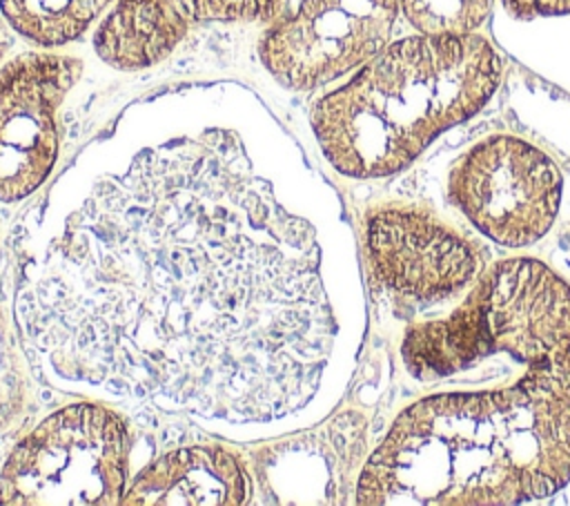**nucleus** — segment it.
I'll return each mask as SVG.
<instances>
[{
	"instance_id": "nucleus-6",
	"label": "nucleus",
	"mask_w": 570,
	"mask_h": 506,
	"mask_svg": "<svg viewBox=\"0 0 570 506\" xmlns=\"http://www.w3.org/2000/svg\"><path fill=\"white\" fill-rule=\"evenodd\" d=\"M448 194L485 236L523 247L550 230L561 201V174L534 145L517 136H490L456 160Z\"/></svg>"
},
{
	"instance_id": "nucleus-11",
	"label": "nucleus",
	"mask_w": 570,
	"mask_h": 506,
	"mask_svg": "<svg viewBox=\"0 0 570 506\" xmlns=\"http://www.w3.org/2000/svg\"><path fill=\"white\" fill-rule=\"evenodd\" d=\"M187 27L178 0H116L94 33V49L116 69H145L167 58Z\"/></svg>"
},
{
	"instance_id": "nucleus-7",
	"label": "nucleus",
	"mask_w": 570,
	"mask_h": 506,
	"mask_svg": "<svg viewBox=\"0 0 570 506\" xmlns=\"http://www.w3.org/2000/svg\"><path fill=\"white\" fill-rule=\"evenodd\" d=\"M399 0H298L258 42L265 69L289 89L321 87L379 53Z\"/></svg>"
},
{
	"instance_id": "nucleus-13",
	"label": "nucleus",
	"mask_w": 570,
	"mask_h": 506,
	"mask_svg": "<svg viewBox=\"0 0 570 506\" xmlns=\"http://www.w3.org/2000/svg\"><path fill=\"white\" fill-rule=\"evenodd\" d=\"M494 0H399V11L423 36L474 33L492 11Z\"/></svg>"
},
{
	"instance_id": "nucleus-16",
	"label": "nucleus",
	"mask_w": 570,
	"mask_h": 506,
	"mask_svg": "<svg viewBox=\"0 0 570 506\" xmlns=\"http://www.w3.org/2000/svg\"><path fill=\"white\" fill-rule=\"evenodd\" d=\"M11 45H13L11 25H9V20H7L4 16H0V62H2V58L7 56V51L11 49Z\"/></svg>"
},
{
	"instance_id": "nucleus-2",
	"label": "nucleus",
	"mask_w": 570,
	"mask_h": 506,
	"mask_svg": "<svg viewBox=\"0 0 570 506\" xmlns=\"http://www.w3.org/2000/svg\"><path fill=\"white\" fill-rule=\"evenodd\" d=\"M570 481V379L528 368L514 386L425 397L365 461L367 506H481L552 495Z\"/></svg>"
},
{
	"instance_id": "nucleus-4",
	"label": "nucleus",
	"mask_w": 570,
	"mask_h": 506,
	"mask_svg": "<svg viewBox=\"0 0 570 506\" xmlns=\"http://www.w3.org/2000/svg\"><path fill=\"white\" fill-rule=\"evenodd\" d=\"M492 352L570 379V285L534 259L485 267L443 319L405 330L401 357L412 377L436 379Z\"/></svg>"
},
{
	"instance_id": "nucleus-14",
	"label": "nucleus",
	"mask_w": 570,
	"mask_h": 506,
	"mask_svg": "<svg viewBox=\"0 0 570 506\" xmlns=\"http://www.w3.org/2000/svg\"><path fill=\"white\" fill-rule=\"evenodd\" d=\"M194 22H276L289 0H178Z\"/></svg>"
},
{
	"instance_id": "nucleus-3",
	"label": "nucleus",
	"mask_w": 570,
	"mask_h": 506,
	"mask_svg": "<svg viewBox=\"0 0 570 506\" xmlns=\"http://www.w3.org/2000/svg\"><path fill=\"white\" fill-rule=\"evenodd\" d=\"M499 80L501 60L485 38L419 33L365 60L345 85L316 100L309 120L341 174L390 176L474 116Z\"/></svg>"
},
{
	"instance_id": "nucleus-5",
	"label": "nucleus",
	"mask_w": 570,
	"mask_h": 506,
	"mask_svg": "<svg viewBox=\"0 0 570 506\" xmlns=\"http://www.w3.org/2000/svg\"><path fill=\"white\" fill-rule=\"evenodd\" d=\"M129 435L96 403H71L40 421L0 473V504L111 506L122 502Z\"/></svg>"
},
{
	"instance_id": "nucleus-1",
	"label": "nucleus",
	"mask_w": 570,
	"mask_h": 506,
	"mask_svg": "<svg viewBox=\"0 0 570 506\" xmlns=\"http://www.w3.org/2000/svg\"><path fill=\"white\" fill-rule=\"evenodd\" d=\"M16 321L65 381L232 424L303 406L330 341L312 227L218 152L98 181L27 270Z\"/></svg>"
},
{
	"instance_id": "nucleus-8",
	"label": "nucleus",
	"mask_w": 570,
	"mask_h": 506,
	"mask_svg": "<svg viewBox=\"0 0 570 506\" xmlns=\"http://www.w3.org/2000/svg\"><path fill=\"white\" fill-rule=\"evenodd\" d=\"M82 74L62 53L29 51L0 67V198L31 194L58 156V109Z\"/></svg>"
},
{
	"instance_id": "nucleus-15",
	"label": "nucleus",
	"mask_w": 570,
	"mask_h": 506,
	"mask_svg": "<svg viewBox=\"0 0 570 506\" xmlns=\"http://www.w3.org/2000/svg\"><path fill=\"white\" fill-rule=\"evenodd\" d=\"M503 4L514 18H539V16L570 13V0H503Z\"/></svg>"
},
{
	"instance_id": "nucleus-12",
	"label": "nucleus",
	"mask_w": 570,
	"mask_h": 506,
	"mask_svg": "<svg viewBox=\"0 0 570 506\" xmlns=\"http://www.w3.org/2000/svg\"><path fill=\"white\" fill-rule=\"evenodd\" d=\"M111 0H0L11 29L27 40L56 47L76 40Z\"/></svg>"
},
{
	"instance_id": "nucleus-10",
	"label": "nucleus",
	"mask_w": 570,
	"mask_h": 506,
	"mask_svg": "<svg viewBox=\"0 0 570 506\" xmlns=\"http://www.w3.org/2000/svg\"><path fill=\"white\" fill-rule=\"evenodd\" d=\"M247 475L236 457L216 446L167 453L138 473L120 504L127 506H238Z\"/></svg>"
},
{
	"instance_id": "nucleus-9",
	"label": "nucleus",
	"mask_w": 570,
	"mask_h": 506,
	"mask_svg": "<svg viewBox=\"0 0 570 506\" xmlns=\"http://www.w3.org/2000/svg\"><path fill=\"white\" fill-rule=\"evenodd\" d=\"M365 250L376 281L410 301L459 294L481 270L479 252L430 212L379 207L365 223Z\"/></svg>"
}]
</instances>
